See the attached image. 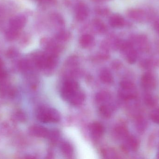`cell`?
Instances as JSON below:
<instances>
[{"label": "cell", "instance_id": "6da1fadb", "mask_svg": "<svg viewBox=\"0 0 159 159\" xmlns=\"http://www.w3.org/2000/svg\"><path fill=\"white\" fill-rule=\"evenodd\" d=\"M79 90V86L76 81L68 80L64 82L61 91L62 98L69 101L71 97Z\"/></svg>", "mask_w": 159, "mask_h": 159}, {"label": "cell", "instance_id": "7a4b0ae2", "mask_svg": "<svg viewBox=\"0 0 159 159\" xmlns=\"http://www.w3.org/2000/svg\"><path fill=\"white\" fill-rule=\"evenodd\" d=\"M36 116L39 121L43 123L53 122L55 117V109L47 107H41L38 109Z\"/></svg>", "mask_w": 159, "mask_h": 159}, {"label": "cell", "instance_id": "3957f363", "mask_svg": "<svg viewBox=\"0 0 159 159\" xmlns=\"http://www.w3.org/2000/svg\"><path fill=\"white\" fill-rule=\"evenodd\" d=\"M130 42L133 46L136 45L141 50H146L148 48V39L147 37L144 35H134L131 38Z\"/></svg>", "mask_w": 159, "mask_h": 159}, {"label": "cell", "instance_id": "277c9868", "mask_svg": "<svg viewBox=\"0 0 159 159\" xmlns=\"http://www.w3.org/2000/svg\"><path fill=\"white\" fill-rule=\"evenodd\" d=\"M142 86L147 90H152L156 87L157 82L154 76L150 73H146L141 78Z\"/></svg>", "mask_w": 159, "mask_h": 159}, {"label": "cell", "instance_id": "5b68a950", "mask_svg": "<svg viewBox=\"0 0 159 159\" xmlns=\"http://www.w3.org/2000/svg\"><path fill=\"white\" fill-rule=\"evenodd\" d=\"M27 22V19L22 15L15 16L9 21V27L20 31L24 28Z\"/></svg>", "mask_w": 159, "mask_h": 159}, {"label": "cell", "instance_id": "8992f818", "mask_svg": "<svg viewBox=\"0 0 159 159\" xmlns=\"http://www.w3.org/2000/svg\"><path fill=\"white\" fill-rule=\"evenodd\" d=\"M127 15L129 18L138 22H143L147 18L145 11L140 9H130L128 11Z\"/></svg>", "mask_w": 159, "mask_h": 159}, {"label": "cell", "instance_id": "52a82bcc", "mask_svg": "<svg viewBox=\"0 0 159 159\" xmlns=\"http://www.w3.org/2000/svg\"><path fill=\"white\" fill-rule=\"evenodd\" d=\"M89 8L84 3L80 2L77 5L75 10L76 18L79 21L85 20L89 16Z\"/></svg>", "mask_w": 159, "mask_h": 159}, {"label": "cell", "instance_id": "ba28073f", "mask_svg": "<svg viewBox=\"0 0 159 159\" xmlns=\"http://www.w3.org/2000/svg\"><path fill=\"white\" fill-rule=\"evenodd\" d=\"M49 132L47 129L41 126H32L30 129V133L31 135L40 138L48 137Z\"/></svg>", "mask_w": 159, "mask_h": 159}, {"label": "cell", "instance_id": "9c48e42d", "mask_svg": "<svg viewBox=\"0 0 159 159\" xmlns=\"http://www.w3.org/2000/svg\"><path fill=\"white\" fill-rule=\"evenodd\" d=\"M91 133L93 136L96 138H99L102 136L104 133V128L101 123L94 122L90 126Z\"/></svg>", "mask_w": 159, "mask_h": 159}, {"label": "cell", "instance_id": "30bf717a", "mask_svg": "<svg viewBox=\"0 0 159 159\" xmlns=\"http://www.w3.org/2000/svg\"><path fill=\"white\" fill-rule=\"evenodd\" d=\"M85 99V94L82 91L78 90L69 100V102L75 106L80 105Z\"/></svg>", "mask_w": 159, "mask_h": 159}, {"label": "cell", "instance_id": "8fae6325", "mask_svg": "<svg viewBox=\"0 0 159 159\" xmlns=\"http://www.w3.org/2000/svg\"><path fill=\"white\" fill-rule=\"evenodd\" d=\"M109 24L114 28H121L125 25V20L121 16L114 15L109 19Z\"/></svg>", "mask_w": 159, "mask_h": 159}, {"label": "cell", "instance_id": "7c38bea8", "mask_svg": "<svg viewBox=\"0 0 159 159\" xmlns=\"http://www.w3.org/2000/svg\"><path fill=\"white\" fill-rule=\"evenodd\" d=\"M100 78L103 83L106 84H111L113 81V76L111 72L106 69H103L101 71Z\"/></svg>", "mask_w": 159, "mask_h": 159}, {"label": "cell", "instance_id": "4fadbf2b", "mask_svg": "<svg viewBox=\"0 0 159 159\" xmlns=\"http://www.w3.org/2000/svg\"><path fill=\"white\" fill-rule=\"evenodd\" d=\"M127 138V144L129 148L133 151H137L140 145L138 140L134 136H129Z\"/></svg>", "mask_w": 159, "mask_h": 159}, {"label": "cell", "instance_id": "5bb4252c", "mask_svg": "<svg viewBox=\"0 0 159 159\" xmlns=\"http://www.w3.org/2000/svg\"><path fill=\"white\" fill-rule=\"evenodd\" d=\"M93 41V37L90 35H82L80 39V44L83 48H87L91 45Z\"/></svg>", "mask_w": 159, "mask_h": 159}, {"label": "cell", "instance_id": "9a60e30c", "mask_svg": "<svg viewBox=\"0 0 159 159\" xmlns=\"http://www.w3.org/2000/svg\"><path fill=\"white\" fill-rule=\"evenodd\" d=\"M93 26L96 30L101 33H104L107 31V27L102 21L96 19L93 21Z\"/></svg>", "mask_w": 159, "mask_h": 159}, {"label": "cell", "instance_id": "2e32d148", "mask_svg": "<svg viewBox=\"0 0 159 159\" xmlns=\"http://www.w3.org/2000/svg\"><path fill=\"white\" fill-rule=\"evenodd\" d=\"M61 149L62 153L67 157H71L73 153L72 147L69 143L67 142H64L61 143Z\"/></svg>", "mask_w": 159, "mask_h": 159}, {"label": "cell", "instance_id": "e0dca14e", "mask_svg": "<svg viewBox=\"0 0 159 159\" xmlns=\"http://www.w3.org/2000/svg\"><path fill=\"white\" fill-rule=\"evenodd\" d=\"M136 129L139 133H143L145 130L147 126L146 121L142 116L137 118L136 122Z\"/></svg>", "mask_w": 159, "mask_h": 159}, {"label": "cell", "instance_id": "ac0fdd59", "mask_svg": "<svg viewBox=\"0 0 159 159\" xmlns=\"http://www.w3.org/2000/svg\"><path fill=\"white\" fill-rule=\"evenodd\" d=\"M20 31L9 27L6 32V38L8 41H14L18 36Z\"/></svg>", "mask_w": 159, "mask_h": 159}, {"label": "cell", "instance_id": "d6986e66", "mask_svg": "<svg viewBox=\"0 0 159 159\" xmlns=\"http://www.w3.org/2000/svg\"><path fill=\"white\" fill-rule=\"evenodd\" d=\"M70 34L68 31L62 30L57 34L56 38L57 41L60 42H65L70 38Z\"/></svg>", "mask_w": 159, "mask_h": 159}, {"label": "cell", "instance_id": "ffe728a7", "mask_svg": "<svg viewBox=\"0 0 159 159\" xmlns=\"http://www.w3.org/2000/svg\"><path fill=\"white\" fill-rule=\"evenodd\" d=\"M144 101L145 104L149 107H153L156 105L157 103L156 98L149 94H146L144 96Z\"/></svg>", "mask_w": 159, "mask_h": 159}, {"label": "cell", "instance_id": "44dd1931", "mask_svg": "<svg viewBox=\"0 0 159 159\" xmlns=\"http://www.w3.org/2000/svg\"><path fill=\"white\" fill-rule=\"evenodd\" d=\"M99 110H100V114L104 117L109 118L111 117L112 112L108 106L105 105H102L100 107Z\"/></svg>", "mask_w": 159, "mask_h": 159}, {"label": "cell", "instance_id": "7402d4cb", "mask_svg": "<svg viewBox=\"0 0 159 159\" xmlns=\"http://www.w3.org/2000/svg\"><path fill=\"white\" fill-rule=\"evenodd\" d=\"M116 132L120 137L127 138L129 136L128 129L125 126H119L116 129Z\"/></svg>", "mask_w": 159, "mask_h": 159}, {"label": "cell", "instance_id": "603a6c76", "mask_svg": "<svg viewBox=\"0 0 159 159\" xmlns=\"http://www.w3.org/2000/svg\"><path fill=\"white\" fill-rule=\"evenodd\" d=\"M120 88L122 89H135L134 84L130 81H126V80L122 81L120 83Z\"/></svg>", "mask_w": 159, "mask_h": 159}, {"label": "cell", "instance_id": "cb8c5ba5", "mask_svg": "<svg viewBox=\"0 0 159 159\" xmlns=\"http://www.w3.org/2000/svg\"><path fill=\"white\" fill-rule=\"evenodd\" d=\"M52 19L54 22H56L57 25L62 26L64 25V21L63 18L58 14H54L52 16Z\"/></svg>", "mask_w": 159, "mask_h": 159}, {"label": "cell", "instance_id": "d4e9b609", "mask_svg": "<svg viewBox=\"0 0 159 159\" xmlns=\"http://www.w3.org/2000/svg\"><path fill=\"white\" fill-rule=\"evenodd\" d=\"M103 155L106 158H117V154L114 150L112 149H106L103 151Z\"/></svg>", "mask_w": 159, "mask_h": 159}, {"label": "cell", "instance_id": "484cf974", "mask_svg": "<svg viewBox=\"0 0 159 159\" xmlns=\"http://www.w3.org/2000/svg\"><path fill=\"white\" fill-rule=\"evenodd\" d=\"M151 120L156 124H159V108L155 109L150 114Z\"/></svg>", "mask_w": 159, "mask_h": 159}, {"label": "cell", "instance_id": "4316f807", "mask_svg": "<svg viewBox=\"0 0 159 159\" xmlns=\"http://www.w3.org/2000/svg\"><path fill=\"white\" fill-rule=\"evenodd\" d=\"M59 135V133L57 131H53L51 132H49L48 137L52 142H55L58 139Z\"/></svg>", "mask_w": 159, "mask_h": 159}, {"label": "cell", "instance_id": "83f0119b", "mask_svg": "<svg viewBox=\"0 0 159 159\" xmlns=\"http://www.w3.org/2000/svg\"><path fill=\"white\" fill-rule=\"evenodd\" d=\"M153 62L150 60H144L141 62V65L142 67L145 69H148L152 67Z\"/></svg>", "mask_w": 159, "mask_h": 159}, {"label": "cell", "instance_id": "f1b7e54d", "mask_svg": "<svg viewBox=\"0 0 159 159\" xmlns=\"http://www.w3.org/2000/svg\"><path fill=\"white\" fill-rule=\"evenodd\" d=\"M16 118L20 122L25 121V119H26L25 115L21 112H18L16 114Z\"/></svg>", "mask_w": 159, "mask_h": 159}, {"label": "cell", "instance_id": "f546056e", "mask_svg": "<svg viewBox=\"0 0 159 159\" xmlns=\"http://www.w3.org/2000/svg\"><path fill=\"white\" fill-rule=\"evenodd\" d=\"M108 97V95L107 93H103V92H102V93H99L98 95L96 96V98L97 100L98 101H105V99H107V97Z\"/></svg>", "mask_w": 159, "mask_h": 159}, {"label": "cell", "instance_id": "4dcf8cb0", "mask_svg": "<svg viewBox=\"0 0 159 159\" xmlns=\"http://www.w3.org/2000/svg\"><path fill=\"white\" fill-rule=\"evenodd\" d=\"M97 13L98 14H100L101 15H107L109 13V10L107 8H99L97 9Z\"/></svg>", "mask_w": 159, "mask_h": 159}, {"label": "cell", "instance_id": "1f68e13d", "mask_svg": "<svg viewBox=\"0 0 159 159\" xmlns=\"http://www.w3.org/2000/svg\"><path fill=\"white\" fill-rule=\"evenodd\" d=\"M37 2L44 3L53 4L56 2V0H34Z\"/></svg>", "mask_w": 159, "mask_h": 159}, {"label": "cell", "instance_id": "d6a6232c", "mask_svg": "<svg viewBox=\"0 0 159 159\" xmlns=\"http://www.w3.org/2000/svg\"><path fill=\"white\" fill-rule=\"evenodd\" d=\"M154 139H155V136H154V134H152L151 136H150L149 137V141H148L149 146H152V145H153Z\"/></svg>", "mask_w": 159, "mask_h": 159}, {"label": "cell", "instance_id": "836d02e7", "mask_svg": "<svg viewBox=\"0 0 159 159\" xmlns=\"http://www.w3.org/2000/svg\"><path fill=\"white\" fill-rule=\"evenodd\" d=\"M155 29L159 33V21H157L155 23Z\"/></svg>", "mask_w": 159, "mask_h": 159}, {"label": "cell", "instance_id": "e575fe53", "mask_svg": "<svg viewBox=\"0 0 159 159\" xmlns=\"http://www.w3.org/2000/svg\"><path fill=\"white\" fill-rule=\"evenodd\" d=\"M94 2H101L103 1H107V0H92Z\"/></svg>", "mask_w": 159, "mask_h": 159}, {"label": "cell", "instance_id": "d590c367", "mask_svg": "<svg viewBox=\"0 0 159 159\" xmlns=\"http://www.w3.org/2000/svg\"><path fill=\"white\" fill-rule=\"evenodd\" d=\"M157 158L159 159V152L158 153L157 155Z\"/></svg>", "mask_w": 159, "mask_h": 159}]
</instances>
